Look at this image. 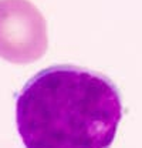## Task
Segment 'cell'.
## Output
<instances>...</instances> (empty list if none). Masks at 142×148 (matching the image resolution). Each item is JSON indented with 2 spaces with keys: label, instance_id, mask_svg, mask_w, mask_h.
I'll use <instances>...</instances> for the list:
<instances>
[{
  "label": "cell",
  "instance_id": "1",
  "mask_svg": "<svg viewBox=\"0 0 142 148\" xmlns=\"http://www.w3.org/2000/svg\"><path fill=\"white\" fill-rule=\"evenodd\" d=\"M121 118L117 86L77 66L40 70L16 100V125L26 148H111Z\"/></svg>",
  "mask_w": 142,
  "mask_h": 148
}]
</instances>
